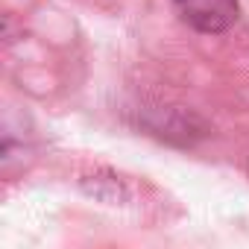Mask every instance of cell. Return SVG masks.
Instances as JSON below:
<instances>
[{
  "label": "cell",
  "instance_id": "6da1fadb",
  "mask_svg": "<svg viewBox=\"0 0 249 249\" xmlns=\"http://www.w3.org/2000/svg\"><path fill=\"white\" fill-rule=\"evenodd\" d=\"M173 6L196 33H226L237 21V0H173Z\"/></svg>",
  "mask_w": 249,
  "mask_h": 249
}]
</instances>
